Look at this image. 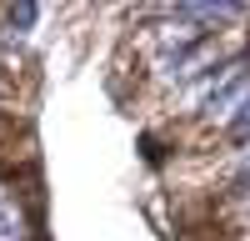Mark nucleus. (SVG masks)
Wrapping results in <instances>:
<instances>
[{
  "instance_id": "1",
  "label": "nucleus",
  "mask_w": 250,
  "mask_h": 241,
  "mask_svg": "<svg viewBox=\"0 0 250 241\" xmlns=\"http://www.w3.org/2000/svg\"><path fill=\"white\" fill-rule=\"evenodd\" d=\"M0 241H25V216L5 191H0Z\"/></svg>"
},
{
  "instance_id": "2",
  "label": "nucleus",
  "mask_w": 250,
  "mask_h": 241,
  "mask_svg": "<svg viewBox=\"0 0 250 241\" xmlns=\"http://www.w3.org/2000/svg\"><path fill=\"white\" fill-rule=\"evenodd\" d=\"M35 15H40L35 5H15V10H5V20H10V35H25V25H30Z\"/></svg>"
},
{
  "instance_id": "3",
  "label": "nucleus",
  "mask_w": 250,
  "mask_h": 241,
  "mask_svg": "<svg viewBox=\"0 0 250 241\" xmlns=\"http://www.w3.org/2000/svg\"><path fill=\"white\" fill-rule=\"evenodd\" d=\"M230 136H235V141H250V100L240 106V116L230 120Z\"/></svg>"
}]
</instances>
